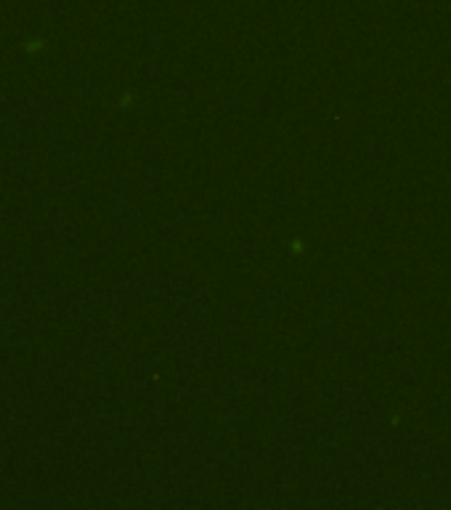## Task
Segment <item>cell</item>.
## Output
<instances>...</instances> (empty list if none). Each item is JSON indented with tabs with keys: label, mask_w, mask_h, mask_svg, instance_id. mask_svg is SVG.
Returning <instances> with one entry per match:
<instances>
[]
</instances>
